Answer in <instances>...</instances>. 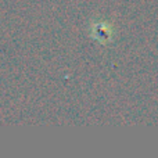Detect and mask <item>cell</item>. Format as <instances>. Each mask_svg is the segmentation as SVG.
Masks as SVG:
<instances>
[{
	"label": "cell",
	"instance_id": "cell-1",
	"mask_svg": "<svg viewBox=\"0 0 158 158\" xmlns=\"http://www.w3.org/2000/svg\"><path fill=\"white\" fill-rule=\"evenodd\" d=\"M90 36L94 40H97L101 44H107L111 42L112 36H114V29L106 21H97L93 22L90 25V31H89Z\"/></svg>",
	"mask_w": 158,
	"mask_h": 158
}]
</instances>
